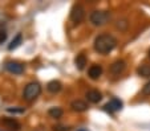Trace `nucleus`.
<instances>
[{
	"mask_svg": "<svg viewBox=\"0 0 150 131\" xmlns=\"http://www.w3.org/2000/svg\"><path fill=\"white\" fill-rule=\"evenodd\" d=\"M77 131H86L85 128H80V130H77Z\"/></svg>",
	"mask_w": 150,
	"mask_h": 131,
	"instance_id": "obj_21",
	"label": "nucleus"
},
{
	"mask_svg": "<svg viewBox=\"0 0 150 131\" xmlns=\"http://www.w3.org/2000/svg\"><path fill=\"white\" fill-rule=\"evenodd\" d=\"M142 94L144 95H150V81L142 88Z\"/></svg>",
	"mask_w": 150,
	"mask_h": 131,
	"instance_id": "obj_20",
	"label": "nucleus"
},
{
	"mask_svg": "<svg viewBox=\"0 0 150 131\" xmlns=\"http://www.w3.org/2000/svg\"><path fill=\"white\" fill-rule=\"evenodd\" d=\"M85 19V9L81 4H74L71 9V20L74 24H80Z\"/></svg>",
	"mask_w": 150,
	"mask_h": 131,
	"instance_id": "obj_4",
	"label": "nucleus"
},
{
	"mask_svg": "<svg viewBox=\"0 0 150 131\" xmlns=\"http://www.w3.org/2000/svg\"><path fill=\"white\" fill-rule=\"evenodd\" d=\"M7 36H8V33H7L6 29H0V45L3 43H6Z\"/></svg>",
	"mask_w": 150,
	"mask_h": 131,
	"instance_id": "obj_18",
	"label": "nucleus"
},
{
	"mask_svg": "<svg viewBox=\"0 0 150 131\" xmlns=\"http://www.w3.org/2000/svg\"><path fill=\"white\" fill-rule=\"evenodd\" d=\"M6 69L9 73L13 74H21L24 73V65L17 62V61H7L6 62Z\"/></svg>",
	"mask_w": 150,
	"mask_h": 131,
	"instance_id": "obj_6",
	"label": "nucleus"
},
{
	"mask_svg": "<svg viewBox=\"0 0 150 131\" xmlns=\"http://www.w3.org/2000/svg\"><path fill=\"white\" fill-rule=\"evenodd\" d=\"M117 46L116 37L109 33H102L96 37L94 40V50L100 54H108Z\"/></svg>",
	"mask_w": 150,
	"mask_h": 131,
	"instance_id": "obj_1",
	"label": "nucleus"
},
{
	"mask_svg": "<svg viewBox=\"0 0 150 131\" xmlns=\"http://www.w3.org/2000/svg\"><path fill=\"white\" fill-rule=\"evenodd\" d=\"M122 106H124L122 101H120L118 98H112V99L104 106V110L108 111V113H110V114H113V113H116V111L122 110Z\"/></svg>",
	"mask_w": 150,
	"mask_h": 131,
	"instance_id": "obj_5",
	"label": "nucleus"
},
{
	"mask_svg": "<svg viewBox=\"0 0 150 131\" xmlns=\"http://www.w3.org/2000/svg\"><path fill=\"white\" fill-rule=\"evenodd\" d=\"M71 107L73 111H77V113H82V111L88 110V103L85 101H81V99H74L73 102L71 103Z\"/></svg>",
	"mask_w": 150,
	"mask_h": 131,
	"instance_id": "obj_11",
	"label": "nucleus"
},
{
	"mask_svg": "<svg viewBox=\"0 0 150 131\" xmlns=\"http://www.w3.org/2000/svg\"><path fill=\"white\" fill-rule=\"evenodd\" d=\"M147 54H149V57H150V49H149V52H147Z\"/></svg>",
	"mask_w": 150,
	"mask_h": 131,
	"instance_id": "obj_22",
	"label": "nucleus"
},
{
	"mask_svg": "<svg viewBox=\"0 0 150 131\" xmlns=\"http://www.w3.org/2000/svg\"><path fill=\"white\" fill-rule=\"evenodd\" d=\"M137 73H138V76H141V77L149 78L150 77V65H146V64L141 65L137 69Z\"/></svg>",
	"mask_w": 150,
	"mask_h": 131,
	"instance_id": "obj_15",
	"label": "nucleus"
},
{
	"mask_svg": "<svg viewBox=\"0 0 150 131\" xmlns=\"http://www.w3.org/2000/svg\"><path fill=\"white\" fill-rule=\"evenodd\" d=\"M0 125L7 126L8 128H11L13 131H17L20 128V123L13 118H3V119H0Z\"/></svg>",
	"mask_w": 150,
	"mask_h": 131,
	"instance_id": "obj_9",
	"label": "nucleus"
},
{
	"mask_svg": "<svg viewBox=\"0 0 150 131\" xmlns=\"http://www.w3.org/2000/svg\"><path fill=\"white\" fill-rule=\"evenodd\" d=\"M88 74H89V77H91L92 80H98V78L101 77V74H102V66L94 64V65H92L91 68H89Z\"/></svg>",
	"mask_w": 150,
	"mask_h": 131,
	"instance_id": "obj_10",
	"label": "nucleus"
},
{
	"mask_svg": "<svg viewBox=\"0 0 150 131\" xmlns=\"http://www.w3.org/2000/svg\"><path fill=\"white\" fill-rule=\"evenodd\" d=\"M61 88H62L61 82H60V81H56V80L48 82V85H47V89H48V91H49V93H53V94L59 93V91L61 90Z\"/></svg>",
	"mask_w": 150,
	"mask_h": 131,
	"instance_id": "obj_12",
	"label": "nucleus"
},
{
	"mask_svg": "<svg viewBox=\"0 0 150 131\" xmlns=\"http://www.w3.org/2000/svg\"><path fill=\"white\" fill-rule=\"evenodd\" d=\"M41 93V86H40L39 82H29L28 85L24 88V93H23V97L25 101H33L36 99L37 97L40 95Z\"/></svg>",
	"mask_w": 150,
	"mask_h": 131,
	"instance_id": "obj_2",
	"label": "nucleus"
},
{
	"mask_svg": "<svg viewBox=\"0 0 150 131\" xmlns=\"http://www.w3.org/2000/svg\"><path fill=\"white\" fill-rule=\"evenodd\" d=\"M7 111L11 114H24L25 109L24 107H7Z\"/></svg>",
	"mask_w": 150,
	"mask_h": 131,
	"instance_id": "obj_17",
	"label": "nucleus"
},
{
	"mask_svg": "<svg viewBox=\"0 0 150 131\" xmlns=\"http://www.w3.org/2000/svg\"><path fill=\"white\" fill-rule=\"evenodd\" d=\"M86 99H88L89 102H92V103H98L102 99V94H101V91L96 90V89L86 91Z\"/></svg>",
	"mask_w": 150,
	"mask_h": 131,
	"instance_id": "obj_8",
	"label": "nucleus"
},
{
	"mask_svg": "<svg viewBox=\"0 0 150 131\" xmlns=\"http://www.w3.org/2000/svg\"><path fill=\"white\" fill-rule=\"evenodd\" d=\"M21 43H23V34L19 33V34H16V37L11 41V44L8 45V49L9 50H13V49H16L17 46H20Z\"/></svg>",
	"mask_w": 150,
	"mask_h": 131,
	"instance_id": "obj_14",
	"label": "nucleus"
},
{
	"mask_svg": "<svg viewBox=\"0 0 150 131\" xmlns=\"http://www.w3.org/2000/svg\"><path fill=\"white\" fill-rule=\"evenodd\" d=\"M71 128L68 126H64V125H57L53 127V131H69Z\"/></svg>",
	"mask_w": 150,
	"mask_h": 131,
	"instance_id": "obj_19",
	"label": "nucleus"
},
{
	"mask_svg": "<svg viewBox=\"0 0 150 131\" xmlns=\"http://www.w3.org/2000/svg\"><path fill=\"white\" fill-rule=\"evenodd\" d=\"M126 68V62L124 60H117L110 65V73L114 76H120Z\"/></svg>",
	"mask_w": 150,
	"mask_h": 131,
	"instance_id": "obj_7",
	"label": "nucleus"
},
{
	"mask_svg": "<svg viewBox=\"0 0 150 131\" xmlns=\"http://www.w3.org/2000/svg\"><path fill=\"white\" fill-rule=\"evenodd\" d=\"M74 65L79 70H82L86 65V57H85V54H77V57L74 58Z\"/></svg>",
	"mask_w": 150,
	"mask_h": 131,
	"instance_id": "obj_13",
	"label": "nucleus"
},
{
	"mask_svg": "<svg viewBox=\"0 0 150 131\" xmlns=\"http://www.w3.org/2000/svg\"><path fill=\"white\" fill-rule=\"evenodd\" d=\"M48 114L51 115L52 118H60L62 115V109H60V107H51L49 109V111H48Z\"/></svg>",
	"mask_w": 150,
	"mask_h": 131,
	"instance_id": "obj_16",
	"label": "nucleus"
},
{
	"mask_svg": "<svg viewBox=\"0 0 150 131\" xmlns=\"http://www.w3.org/2000/svg\"><path fill=\"white\" fill-rule=\"evenodd\" d=\"M89 20L93 25L96 27H102L110 20V13L108 11H93L91 13Z\"/></svg>",
	"mask_w": 150,
	"mask_h": 131,
	"instance_id": "obj_3",
	"label": "nucleus"
}]
</instances>
